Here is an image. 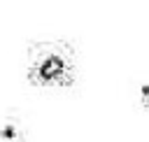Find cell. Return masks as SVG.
I'll use <instances>...</instances> for the list:
<instances>
[{
	"label": "cell",
	"instance_id": "1",
	"mask_svg": "<svg viewBox=\"0 0 149 142\" xmlns=\"http://www.w3.org/2000/svg\"><path fill=\"white\" fill-rule=\"evenodd\" d=\"M74 51L65 42H40L28 54V81L42 88H63L74 81Z\"/></svg>",
	"mask_w": 149,
	"mask_h": 142
},
{
	"label": "cell",
	"instance_id": "2",
	"mask_svg": "<svg viewBox=\"0 0 149 142\" xmlns=\"http://www.w3.org/2000/svg\"><path fill=\"white\" fill-rule=\"evenodd\" d=\"M140 102L149 109V84H144V86L140 88Z\"/></svg>",
	"mask_w": 149,
	"mask_h": 142
}]
</instances>
